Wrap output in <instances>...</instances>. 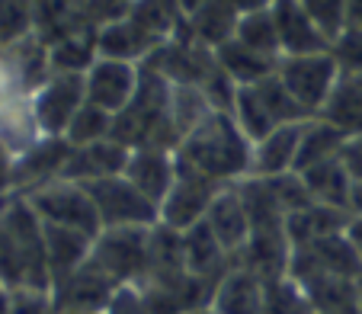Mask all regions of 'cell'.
<instances>
[{"instance_id":"obj_1","label":"cell","mask_w":362,"mask_h":314,"mask_svg":"<svg viewBox=\"0 0 362 314\" xmlns=\"http://www.w3.org/2000/svg\"><path fill=\"white\" fill-rule=\"evenodd\" d=\"M250 157L253 144L238 129L231 112H212L177 144L180 164L196 173H205L221 186H234L244 177H250Z\"/></svg>"},{"instance_id":"obj_49","label":"cell","mask_w":362,"mask_h":314,"mask_svg":"<svg viewBox=\"0 0 362 314\" xmlns=\"http://www.w3.org/2000/svg\"><path fill=\"white\" fill-rule=\"evenodd\" d=\"M119 4H125V7H132V4H135V0H119Z\"/></svg>"},{"instance_id":"obj_11","label":"cell","mask_w":362,"mask_h":314,"mask_svg":"<svg viewBox=\"0 0 362 314\" xmlns=\"http://www.w3.org/2000/svg\"><path fill=\"white\" fill-rule=\"evenodd\" d=\"M68 157L71 144L64 138H39L26 154L13 157V192L26 196L52 180H62Z\"/></svg>"},{"instance_id":"obj_41","label":"cell","mask_w":362,"mask_h":314,"mask_svg":"<svg viewBox=\"0 0 362 314\" xmlns=\"http://www.w3.org/2000/svg\"><path fill=\"white\" fill-rule=\"evenodd\" d=\"M346 238H349V244L356 247V253H359V260H362V219H353V215H349Z\"/></svg>"},{"instance_id":"obj_35","label":"cell","mask_w":362,"mask_h":314,"mask_svg":"<svg viewBox=\"0 0 362 314\" xmlns=\"http://www.w3.org/2000/svg\"><path fill=\"white\" fill-rule=\"evenodd\" d=\"M330 55L343 77L362 74V26H346L334 42H330Z\"/></svg>"},{"instance_id":"obj_19","label":"cell","mask_w":362,"mask_h":314,"mask_svg":"<svg viewBox=\"0 0 362 314\" xmlns=\"http://www.w3.org/2000/svg\"><path fill=\"white\" fill-rule=\"evenodd\" d=\"M202 221L212 228V234L221 240V247L231 257H238L244 250V244L250 240V219H247V209L234 186H225L215 196V202L209 205V212H205Z\"/></svg>"},{"instance_id":"obj_31","label":"cell","mask_w":362,"mask_h":314,"mask_svg":"<svg viewBox=\"0 0 362 314\" xmlns=\"http://www.w3.org/2000/svg\"><path fill=\"white\" fill-rule=\"evenodd\" d=\"M234 39H238L240 45L253 48V52H260V55L282 58L273 10H253V13H244V16H240V23H238V33H234Z\"/></svg>"},{"instance_id":"obj_7","label":"cell","mask_w":362,"mask_h":314,"mask_svg":"<svg viewBox=\"0 0 362 314\" xmlns=\"http://www.w3.org/2000/svg\"><path fill=\"white\" fill-rule=\"evenodd\" d=\"M29 100H33V112L42 135L64 138L68 125L74 122V116L87 103V83H83V74H58V71H52V77Z\"/></svg>"},{"instance_id":"obj_22","label":"cell","mask_w":362,"mask_h":314,"mask_svg":"<svg viewBox=\"0 0 362 314\" xmlns=\"http://www.w3.org/2000/svg\"><path fill=\"white\" fill-rule=\"evenodd\" d=\"M93 250V238L74 228H55L45 225V260H48V273H52V286L58 279H64L68 273L81 269L90 260Z\"/></svg>"},{"instance_id":"obj_9","label":"cell","mask_w":362,"mask_h":314,"mask_svg":"<svg viewBox=\"0 0 362 314\" xmlns=\"http://www.w3.org/2000/svg\"><path fill=\"white\" fill-rule=\"evenodd\" d=\"M116 289V282L87 260L81 269L68 273L52 286V298H55L58 314H103Z\"/></svg>"},{"instance_id":"obj_50","label":"cell","mask_w":362,"mask_h":314,"mask_svg":"<svg viewBox=\"0 0 362 314\" xmlns=\"http://www.w3.org/2000/svg\"><path fill=\"white\" fill-rule=\"evenodd\" d=\"M192 314H212V311H209V308H205V311H192Z\"/></svg>"},{"instance_id":"obj_51","label":"cell","mask_w":362,"mask_h":314,"mask_svg":"<svg viewBox=\"0 0 362 314\" xmlns=\"http://www.w3.org/2000/svg\"><path fill=\"white\" fill-rule=\"evenodd\" d=\"M356 81H359V83H362V74H359V77H356Z\"/></svg>"},{"instance_id":"obj_28","label":"cell","mask_w":362,"mask_h":314,"mask_svg":"<svg viewBox=\"0 0 362 314\" xmlns=\"http://www.w3.org/2000/svg\"><path fill=\"white\" fill-rule=\"evenodd\" d=\"M324 122L340 129L343 135H359L362 132V83L356 77H340L334 87L330 100L324 103V110L317 112Z\"/></svg>"},{"instance_id":"obj_40","label":"cell","mask_w":362,"mask_h":314,"mask_svg":"<svg viewBox=\"0 0 362 314\" xmlns=\"http://www.w3.org/2000/svg\"><path fill=\"white\" fill-rule=\"evenodd\" d=\"M13 192V154L0 141V199Z\"/></svg>"},{"instance_id":"obj_21","label":"cell","mask_w":362,"mask_h":314,"mask_svg":"<svg viewBox=\"0 0 362 314\" xmlns=\"http://www.w3.org/2000/svg\"><path fill=\"white\" fill-rule=\"evenodd\" d=\"M298 177L305 180L308 192L317 205H330V209H343L349 212V199H353V183L356 180L349 177V170L343 167L340 154L330 157V161H321L315 167H305L298 170Z\"/></svg>"},{"instance_id":"obj_4","label":"cell","mask_w":362,"mask_h":314,"mask_svg":"<svg viewBox=\"0 0 362 314\" xmlns=\"http://www.w3.org/2000/svg\"><path fill=\"white\" fill-rule=\"evenodd\" d=\"M276 77L292 93V100L308 112V119H315L324 110V103L330 100V93H334V87L340 83L343 74L330 52H317V55L279 58Z\"/></svg>"},{"instance_id":"obj_3","label":"cell","mask_w":362,"mask_h":314,"mask_svg":"<svg viewBox=\"0 0 362 314\" xmlns=\"http://www.w3.org/2000/svg\"><path fill=\"white\" fill-rule=\"evenodd\" d=\"M33 212L39 215L42 225H55V228H74L90 238L103 231L100 212H96L93 199H90L87 186L71 183V180H52V183L39 186V190L26 192Z\"/></svg>"},{"instance_id":"obj_30","label":"cell","mask_w":362,"mask_h":314,"mask_svg":"<svg viewBox=\"0 0 362 314\" xmlns=\"http://www.w3.org/2000/svg\"><path fill=\"white\" fill-rule=\"evenodd\" d=\"M231 119L238 122V129L250 138V144H257L260 138H267L273 129H279V122L273 119L269 106L263 103V96L257 93V87H240L234 96Z\"/></svg>"},{"instance_id":"obj_18","label":"cell","mask_w":362,"mask_h":314,"mask_svg":"<svg viewBox=\"0 0 362 314\" xmlns=\"http://www.w3.org/2000/svg\"><path fill=\"white\" fill-rule=\"evenodd\" d=\"M125 180L135 183L151 202H164L170 192L173 180H177V151L164 148H138L132 151L129 167H125Z\"/></svg>"},{"instance_id":"obj_6","label":"cell","mask_w":362,"mask_h":314,"mask_svg":"<svg viewBox=\"0 0 362 314\" xmlns=\"http://www.w3.org/2000/svg\"><path fill=\"white\" fill-rule=\"evenodd\" d=\"M103 228H154L160 225V205L151 202L135 183L122 177L87 183Z\"/></svg>"},{"instance_id":"obj_23","label":"cell","mask_w":362,"mask_h":314,"mask_svg":"<svg viewBox=\"0 0 362 314\" xmlns=\"http://www.w3.org/2000/svg\"><path fill=\"white\" fill-rule=\"evenodd\" d=\"M238 23H240V10L231 0H205L196 13L186 16V33L215 52L218 45L234 39Z\"/></svg>"},{"instance_id":"obj_15","label":"cell","mask_w":362,"mask_h":314,"mask_svg":"<svg viewBox=\"0 0 362 314\" xmlns=\"http://www.w3.org/2000/svg\"><path fill=\"white\" fill-rule=\"evenodd\" d=\"M234 263L247 267L250 273H257L260 279H286L288 263H292V240H288L286 228L276 231H250V240L244 244V250L234 257Z\"/></svg>"},{"instance_id":"obj_48","label":"cell","mask_w":362,"mask_h":314,"mask_svg":"<svg viewBox=\"0 0 362 314\" xmlns=\"http://www.w3.org/2000/svg\"><path fill=\"white\" fill-rule=\"evenodd\" d=\"M4 96H7V90H4V83H0V106H4Z\"/></svg>"},{"instance_id":"obj_12","label":"cell","mask_w":362,"mask_h":314,"mask_svg":"<svg viewBox=\"0 0 362 314\" xmlns=\"http://www.w3.org/2000/svg\"><path fill=\"white\" fill-rule=\"evenodd\" d=\"M132 151L125 144L112 141H96V144H83V148H71V157L64 164L62 180H71V183H96V180H110V177H122L125 167H129Z\"/></svg>"},{"instance_id":"obj_39","label":"cell","mask_w":362,"mask_h":314,"mask_svg":"<svg viewBox=\"0 0 362 314\" xmlns=\"http://www.w3.org/2000/svg\"><path fill=\"white\" fill-rule=\"evenodd\" d=\"M340 161H343V167L349 170V177L359 183V180H362V132H359V135H349L346 141H343Z\"/></svg>"},{"instance_id":"obj_13","label":"cell","mask_w":362,"mask_h":314,"mask_svg":"<svg viewBox=\"0 0 362 314\" xmlns=\"http://www.w3.org/2000/svg\"><path fill=\"white\" fill-rule=\"evenodd\" d=\"M273 20L279 33L282 58L288 55H317L330 52V39L317 29V23L298 7V0H273Z\"/></svg>"},{"instance_id":"obj_14","label":"cell","mask_w":362,"mask_h":314,"mask_svg":"<svg viewBox=\"0 0 362 314\" xmlns=\"http://www.w3.org/2000/svg\"><path fill=\"white\" fill-rule=\"evenodd\" d=\"M263 301H267V279L250 273L240 263H231L221 282L212 292V314H263Z\"/></svg>"},{"instance_id":"obj_24","label":"cell","mask_w":362,"mask_h":314,"mask_svg":"<svg viewBox=\"0 0 362 314\" xmlns=\"http://www.w3.org/2000/svg\"><path fill=\"white\" fill-rule=\"evenodd\" d=\"M215 62H218V68L225 71L238 87H253V83L273 77L276 68H279V58L260 55V52L240 45L238 39H231V42L215 48Z\"/></svg>"},{"instance_id":"obj_45","label":"cell","mask_w":362,"mask_h":314,"mask_svg":"<svg viewBox=\"0 0 362 314\" xmlns=\"http://www.w3.org/2000/svg\"><path fill=\"white\" fill-rule=\"evenodd\" d=\"M10 301H13V289L0 282V314H10Z\"/></svg>"},{"instance_id":"obj_46","label":"cell","mask_w":362,"mask_h":314,"mask_svg":"<svg viewBox=\"0 0 362 314\" xmlns=\"http://www.w3.org/2000/svg\"><path fill=\"white\" fill-rule=\"evenodd\" d=\"M202 4H205V0H177V7L183 10V16H192L199 7H202Z\"/></svg>"},{"instance_id":"obj_25","label":"cell","mask_w":362,"mask_h":314,"mask_svg":"<svg viewBox=\"0 0 362 314\" xmlns=\"http://www.w3.org/2000/svg\"><path fill=\"white\" fill-rule=\"evenodd\" d=\"M349 225V212L343 209H330V205H308L301 212H292L286 219V234L292 240V247L298 244H311V240H321L327 234L346 231Z\"/></svg>"},{"instance_id":"obj_44","label":"cell","mask_w":362,"mask_h":314,"mask_svg":"<svg viewBox=\"0 0 362 314\" xmlns=\"http://www.w3.org/2000/svg\"><path fill=\"white\" fill-rule=\"evenodd\" d=\"M349 215L353 219H362V180L353 183V199H349Z\"/></svg>"},{"instance_id":"obj_5","label":"cell","mask_w":362,"mask_h":314,"mask_svg":"<svg viewBox=\"0 0 362 314\" xmlns=\"http://www.w3.org/2000/svg\"><path fill=\"white\" fill-rule=\"evenodd\" d=\"M324 276H340V279H362V260L356 247L349 244L346 231L327 234L321 240L292 247V263H288V279L305 286L311 279Z\"/></svg>"},{"instance_id":"obj_38","label":"cell","mask_w":362,"mask_h":314,"mask_svg":"<svg viewBox=\"0 0 362 314\" xmlns=\"http://www.w3.org/2000/svg\"><path fill=\"white\" fill-rule=\"evenodd\" d=\"M103 314H151L141 286H119Z\"/></svg>"},{"instance_id":"obj_2","label":"cell","mask_w":362,"mask_h":314,"mask_svg":"<svg viewBox=\"0 0 362 314\" xmlns=\"http://www.w3.org/2000/svg\"><path fill=\"white\" fill-rule=\"evenodd\" d=\"M90 263L116 286H144L151 276V228H103Z\"/></svg>"},{"instance_id":"obj_17","label":"cell","mask_w":362,"mask_h":314,"mask_svg":"<svg viewBox=\"0 0 362 314\" xmlns=\"http://www.w3.org/2000/svg\"><path fill=\"white\" fill-rule=\"evenodd\" d=\"M183 260H186V273L196 276V279H205L218 286L221 276L231 269L234 257L221 247V240L212 234V228L199 221V225L186 228L183 231Z\"/></svg>"},{"instance_id":"obj_42","label":"cell","mask_w":362,"mask_h":314,"mask_svg":"<svg viewBox=\"0 0 362 314\" xmlns=\"http://www.w3.org/2000/svg\"><path fill=\"white\" fill-rule=\"evenodd\" d=\"M231 4L240 10V16L253 13V10H269V7H273V0H231Z\"/></svg>"},{"instance_id":"obj_26","label":"cell","mask_w":362,"mask_h":314,"mask_svg":"<svg viewBox=\"0 0 362 314\" xmlns=\"http://www.w3.org/2000/svg\"><path fill=\"white\" fill-rule=\"evenodd\" d=\"M132 23L141 29L144 35L158 42H167L186 26L183 10L177 7V0H135L129 10H125Z\"/></svg>"},{"instance_id":"obj_37","label":"cell","mask_w":362,"mask_h":314,"mask_svg":"<svg viewBox=\"0 0 362 314\" xmlns=\"http://www.w3.org/2000/svg\"><path fill=\"white\" fill-rule=\"evenodd\" d=\"M10 314H58L52 292H35V289H20L13 292Z\"/></svg>"},{"instance_id":"obj_32","label":"cell","mask_w":362,"mask_h":314,"mask_svg":"<svg viewBox=\"0 0 362 314\" xmlns=\"http://www.w3.org/2000/svg\"><path fill=\"white\" fill-rule=\"evenodd\" d=\"M35 35L33 0H0V52Z\"/></svg>"},{"instance_id":"obj_27","label":"cell","mask_w":362,"mask_h":314,"mask_svg":"<svg viewBox=\"0 0 362 314\" xmlns=\"http://www.w3.org/2000/svg\"><path fill=\"white\" fill-rule=\"evenodd\" d=\"M298 289L311 301L315 314H356V305H359V279L324 276V279H311Z\"/></svg>"},{"instance_id":"obj_36","label":"cell","mask_w":362,"mask_h":314,"mask_svg":"<svg viewBox=\"0 0 362 314\" xmlns=\"http://www.w3.org/2000/svg\"><path fill=\"white\" fill-rule=\"evenodd\" d=\"M298 7L317 23L330 42L346 29V0H298Z\"/></svg>"},{"instance_id":"obj_29","label":"cell","mask_w":362,"mask_h":314,"mask_svg":"<svg viewBox=\"0 0 362 314\" xmlns=\"http://www.w3.org/2000/svg\"><path fill=\"white\" fill-rule=\"evenodd\" d=\"M343 135L340 129H334L330 122H324L321 116L308 119L305 129H301V144H298V161H295V173L305 170V167H315L321 161H330L343 151Z\"/></svg>"},{"instance_id":"obj_34","label":"cell","mask_w":362,"mask_h":314,"mask_svg":"<svg viewBox=\"0 0 362 314\" xmlns=\"http://www.w3.org/2000/svg\"><path fill=\"white\" fill-rule=\"evenodd\" d=\"M263 314H315L311 301L305 298V292L298 289V282L273 279L267 282V301H263Z\"/></svg>"},{"instance_id":"obj_10","label":"cell","mask_w":362,"mask_h":314,"mask_svg":"<svg viewBox=\"0 0 362 314\" xmlns=\"http://www.w3.org/2000/svg\"><path fill=\"white\" fill-rule=\"evenodd\" d=\"M138 81H141V64L116 62V58H96L93 68L83 74L87 103H93L103 112L116 116V112H122L132 103Z\"/></svg>"},{"instance_id":"obj_33","label":"cell","mask_w":362,"mask_h":314,"mask_svg":"<svg viewBox=\"0 0 362 314\" xmlns=\"http://www.w3.org/2000/svg\"><path fill=\"white\" fill-rule=\"evenodd\" d=\"M110 135H112L110 112H103L100 106H93V103H83L81 112L74 116V122H71L68 132H64V141H68L71 148H83V144L106 141Z\"/></svg>"},{"instance_id":"obj_47","label":"cell","mask_w":362,"mask_h":314,"mask_svg":"<svg viewBox=\"0 0 362 314\" xmlns=\"http://www.w3.org/2000/svg\"><path fill=\"white\" fill-rule=\"evenodd\" d=\"M356 314H362V279H359V305H356Z\"/></svg>"},{"instance_id":"obj_43","label":"cell","mask_w":362,"mask_h":314,"mask_svg":"<svg viewBox=\"0 0 362 314\" xmlns=\"http://www.w3.org/2000/svg\"><path fill=\"white\" fill-rule=\"evenodd\" d=\"M346 26H362V0H346Z\"/></svg>"},{"instance_id":"obj_20","label":"cell","mask_w":362,"mask_h":314,"mask_svg":"<svg viewBox=\"0 0 362 314\" xmlns=\"http://www.w3.org/2000/svg\"><path fill=\"white\" fill-rule=\"evenodd\" d=\"M154 48H158V42L151 35H144L129 16H119V20L96 29V52H100V58L144 64Z\"/></svg>"},{"instance_id":"obj_8","label":"cell","mask_w":362,"mask_h":314,"mask_svg":"<svg viewBox=\"0 0 362 314\" xmlns=\"http://www.w3.org/2000/svg\"><path fill=\"white\" fill-rule=\"evenodd\" d=\"M221 190H225L221 183L209 180L205 173L189 170L177 161V180L160 202V225L173 228V231H186V228L199 225Z\"/></svg>"},{"instance_id":"obj_16","label":"cell","mask_w":362,"mask_h":314,"mask_svg":"<svg viewBox=\"0 0 362 314\" xmlns=\"http://www.w3.org/2000/svg\"><path fill=\"white\" fill-rule=\"evenodd\" d=\"M301 129L305 122H292V125H279L273 129L267 138L253 144V157H250V177H286L295 173V161H298V144H301Z\"/></svg>"}]
</instances>
